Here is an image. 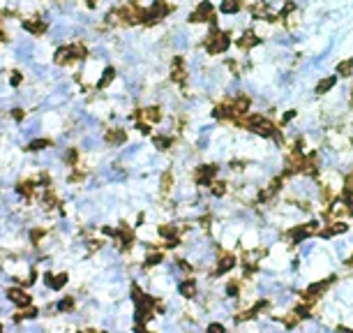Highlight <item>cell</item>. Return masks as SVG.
Masks as SVG:
<instances>
[{
  "mask_svg": "<svg viewBox=\"0 0 353 333\" xmlns=\"http://www.w3.org/2000/svg\"><path fill=\"white\" fill-rule=\"evenodd\" d=\"M86 53H88L86 51V46H83L81 42H76V44H69V46L58 49L53 61L58 63V65H67V63H74V61H79V58H86Z\"/></svg>",
  "mask_w": 353,
  "mask_h": 333,
  "instance_id": "6da1fadb",
  "label": "cell"
},
{
  "mask_svg": "<svg viewBox=\"0 0 353 333\" xmlns=\"http://www.w3.org/2000/svg\"><path fill=\"white\" fill-rule=\"evenodd\" d=\"M229 35L222 31L217 33H210L208 37H206V51L210 53V56H217V53H224L226 49H229Z\"/></svg>",
  "mask_w": 353,
  "mask_h": 333,
  "instance_id": "7a4b0ae2",
  "label": "cell"
},
{
  "mask_svg": "<svg viewBox=\"0 0 353 333\" xmlns=\"http://www.w3.org/2000/svg\"><path fill=\"white\" fill-rule=\"evenodd\" d=\"M332 282H335V275H330L328 280H321V282H314V285H309V287L305 289V294H302V301H309V303L319 301V299L325 294V289L330 287Z\"/></svg>",
  "mask_w": 353,
  "mask_h": 333,
  "instance_id": "3957f363",
  "label": "cell"
},
{
  "mask_svg": "<svg viewBox=\"0 0 353 333\" xmlns=\"http://www.w3.org/2000/svg\"><path fill=\"white\" fill-rule=\"evenodd\" d=\"M169 12H171V5H169V2H164V0H155V2H152V7L146 12V23L159 21V19H164Z\"/></svg>",
  "mask_w": 353,
  "mask_h": 333,
  "instance_id": "277c9868",
  "label": "cell"
},
{
  "mask_svg": "<svg viewBox=\"0 0 353 333\" xmlns=\"http://www.w3.org/2000/svg\"><path fill=\"white\" fill-rule=\"evenodd\" d=\"M215 19V7H212V2H199V7L194 9V14L189 16V21L192 23H206Z\"/></svg>",
  "mask_w": 353,
  "mask_h": 333,
  "instance_id": "5b68a950",
  "label": "cell"
},
{
  "mask_svg": "<svg viewBox=\"0 0 353 333\" xmlns=\"http://www.w3.org/2000/svg\"><path fill=\"white\" fill-rule=\"evenodd\" d=\"M316 232V222H305V225H298V227H293V229H289L286 232V236L289 238H293L295 243H300V241H305L307 236H312Z\"/></svg>",
  "mask_w": 353,
  "mask_h": 333,
  "instance_id": "8992f818",
  "label": "cell"
},
{
  "mask_svg": "<svg viewBox=\"0 0 353 333\" xmlns=\"http://www.w3.org/2000/svg\"><path fill=\"white\" fill-rule=\"evenodd\" d=\"M217 171H219V166L217 165H203V166H199L194 171V176H196V183H201V185H212V178L217 176Z\"/></svg>",
  "mask_w": 353,
  "mask_h": 333,
  "instance_id": "52a82bcc",
  "label": "cell"
},
{
  "mask_svg": "<svg viewBox=\"0 0 353 333\" xmlns=\"http://www.w3.org/2000/svg\"><path fill=\"white\" fill-rule=\"evenodd\" d=\"M235 264H238L235 255H222V257L217 259V266H215V275H224V273H229L231 268H235Z\"/></svg>",
  "mask_w": 353,
  "mask_h": 333,
  "instance_id": "ba28073f",
  "label": "cell"
},
{
  "mask_svg": "<svg viewBox=\"0 0 353 333\" xmlns=\"http://www.w3.org/2000/svg\"><path fill=\"white\" fill-rule=\"evenodd\" d=\"M113 236H116V238L120 241V245H122L125 250H127L129 245H132V241H134V234H132V229H129L127 225H120V227L113 232Z\"/></svg>",
  "mask_w": 353,
  "mask_h": 333,
  "instance_id": "9c48e42d",
  "label": "cell"
},
{
  "mask_svg": "<svg viewBox=\"0 0 353 333\" xmlns=\"http://www.w3.org/2000/svg\"><path fill=\"white\" fill-rule=\"evenodd\" d=\"M7 296H9V301H14L16 305H21V308H26V305H30L32 303V299L23 289H16V287H12V289H7Z\"/></svg>",
  "mask_w": 353,
  "mask_h": 333,
  "instance_id": "30bf717a",
  "label": "cell"
},
{
  "mask_svg": "<svg viewBox=\"0 0 353 333\" xmlns=\"http://www.w3.org/2000/svg\"><path fill=\"white\" fill-rule=\"evenodd\" d=\"M180 294L185 296V299H194L196 296V289H199V282L194 280V278H185V280L180 282Z\"/></svg>",
  "mask_w": 353,
  "mask_h": 333,
  "instance_id": "8fae6325",
  "label": "cell"
},
{
  "mask_svg": "<svg viewBox=\"0 0 353 333\" xmlns=\"http://www.w3.org/2000/svg\"><path fill=\"white\" fill-rule=\"evenodd\" d=\"M259 39H261V37H259L254 31H249V33H245V35L238 39V46H240V49H247V51H254V46L259 44Z\"/></svg>",
  "mask_w": 353,
  "mask_h": 333,
  "instance_id": "7c38bea8",
  "label": "cell"
},
{
  "mask_svg": "<svg viewBox=\"0 0 353 333\" xmlns=\"http://www.w3.org/2000/svg\"><path fill=\"white\" fill-rule=\"evenodd\" d=\"M125 139H127V134H125V130H120V128H111V130H106V144L118 146V144H125Z\"/></svg>",
  "mask_w": 353,
  "mask_h": 333,
  "instance_id": "4fadbf2b",
  "label": "cell"
},
{
  "mask_svg": "<svg viewBox=\"0 0 353 333\" xmlns=\"http://www.w3.org/2000/svg\"><path fill=\"white\" fill-rule=\"evenodd\" d=\"M346 229H349V225L344 220H332V222H328V227L323 229V236H337L342 232H346Z\"/></svg>",
  "mask_w": 353,
  "mask_h": 333,
  "instance_id": "5bb4252c",
  "label": "cell"
},
{
  "mask_svg": "<svg viewBox=\"0 0 353 333\" xmlns=\"http://www.w3.org/2000/svg\"><path fill=\"white\" fill-rule=\"evenodd\" d=\"M171 79H173L176 83H182V81H185V65H182V58H176V61H173Z\"/></svg>",
  "mask_w": 353,
  "mask_h": 333,
  "instance_id": "9a60e30c",
  "label": "cell"
},
{
  "mask_svg": "<svg viewBox=\"0 0 353 333\" xmlns=\"http://www.w3.org/2000/svg\"><path fill=\"white\" fill-rule=\"evenodd\" d=\"M65 282H67V275L60 273V275H51V273H46V285L51 289H62L65 287Z\"/></svg>",
  "mask_w": 353,
  "mask_h": 333,
  "instance_id": "2e32d148",
  "label": "cell"
},
{
  "mask_svg": "<svg viewBox=\"0 0 353 333\" xmlns=\"http://www.w3.org/2000/svg\"><path fill=\"white\" fill-rule=\"evenodd\" d=\"M23 26H26V31L32 33V35H44V33H46V23L37 21V19H32V21H26Z\"/></svg>",
  "mask_w": 353,
  "mask_h": 333,
  "instance_id": "e0dca14e",
  "label": "cell"
},
{
  "mask_svg": "<svg viewBox=\"0 0 353 333\" xmlns=\"http://www.w3.org/2000/svg\"><path fill=\"white\" fill-rule=\"evenodd\" d=\"M141 116L148 123H157V121H162V109H157V106H148V109H143L141 111Z\"/></svg>",
  "mask_w": 353,
  "mask_h": 333,
  "instance_id": "ac0fdd59",
  "label": "cell"
},
{
  "mask_svg": "<svg viewBox=\"0 0 353 333\" xmlns=\"http://www.w3.org/2000/svg\"><path fill=\"white\" fill-rule=\"evenodd\" d=\"M293 312L298 315L300 319H307V317H312V303L309 301H302V303H298L295 308H293Z\"/></svg>",
  "mask_w": 353,
  "mask_h": 333,
  "instance_id": "d6986e66",
  "label": "cell"
},
{
  "mask_svg": "<svg viewBox=\"0 0 353 333\" xmlns=\"http://www.w3.org/2000/svg\"><path fill=\"white\" fill-rule=\"evenodd\" d=\"M332 86H335V76H323L319 86H316V93L319 95H325L328 91H332Z\"/></svg>",
  "mask_w": 353,
  "mask_h": 333,
  "instance_id": "ffe728a7",
  "label": "cell"
},
{
  "mask_svg": "<svg viewBox=\"0 0 353 333\" xmlns=\"http://www.w3.org/2000/svg\"><path fill=\"white\" fill-rule=\"evenodd\" d=\"M113 76H116V69H113V67H106L104 72H102V76H99V81H97V88H99V91H102V88H106V86L113 81Z\"/></svg>",
  "mask_w": 353,
  "mask_h": 333,
  "instance_id": "44dd1931",
  "label": "cell"
},
{
  "mask_svg": "<svg viewBox=\"0 0 353 333\" xmlns=\"http://www.w3.org/2000/svg\"><path fill=\"white\" fill-rule=\"evenodd\" d=\"M242 7V0H222V12L226 14H235Z\"/></svg>",
  "mask_w": 353,
  "mask_h": 333,
  "instance_id": "7402d4cb",
  "label": "cell"
},
{
  "mask_svg": "<svg viewBox=\"0 0 353 333\" xmlns=\"http://www.w3.org/2000/svg\"><path fill=\"white\" fill-rule=\"evenodd\" d=\"M19 195H23L26 199H30L32 197V192H35V181H23V183H19Z\"/></svg>",
  "mask_w": 353,
  "mask_h": 333,
  "instance_id": "603a6c76",
  "label": "cell"
},
{
  "mask_svg": "<svg viewBox=\"0 0 353 333\" xmlns=\"http://www.w3.org/2000/svg\"><path fill=\"white\" fill-rule=\"evenodd\" d=\"M353 72V58H346V61H342L337 65V74L339 76H351Z\"/></svg>",
  "mask_w": 353,
  "mask_h": 333,
  "instance_id": "cb8c5ba5",
  "label": "cell"
},
{
  "mask_svg": "<svg viewBox=\"0 0 353 333\" xmlns=\"http://www.w3.org/2000/svg\"><path fill=\"white\" fill-rule=\"evenodd\" d=\"M159 234L166 236V241H169V238H178V227H173V225H162V227H159Z\"/></svg>",
  "mask_w": 353,
  "mask_h": 333,
  "instance_id": "d4e9b609",
  "label": "cell"
},
{
  "mask_svg": "<svg viewBox=\"0 0 353 333\" xmlns=\"http://www.w3.org/2000/svg\"><path fill=\"white\" fill-rule=\"evenodd\" d=\"M226 294H229V296H238V294H240V280L231 278V280H229V285H226Z\"/></svg>",
  "mask_w": 353,
  "mask_h": 333,
  "instance_id": "484cf974",
  "label": "cell"
},
{
  "mask_svg": "<svg viewBox=\"0 0 353 333\" xmlns=\"http://www.w3.org/2000/svg\"><path fill=\"white\" fill-rule=\"evenodd\" d=\"M46 146H51V139H35V141H30L28 151H42Z\"/></svg>",
  "mask_w": 353,
  "mask_h": 333,
  "instance_id": "4316f807",
  "label": "cell"
},
{
  "mask_svg": "<svg viewBox=\"0 0 353 333\" xmlns=\"http://www.w3.org/2000/svg\"><path fill=\"white\" fill-rule=\"evenodd\" d=\"M44 206L46 208H56V206H58V199H56V195H53L51 190L44 192Z\"/></svg>",
  "mask_w": 353,
  "mask_h": 333,
  "instance_id": "83f0119b",
  "label": "cell"
},
{
  "mask_svg": "<svg viewBox=\"0 0 353 333\" xmlns=\"http://www.w3.org/2000/svg\"><path fill=\"white\" fill-rule=\"evenodd\" d=\"M74 308V299L72 296H67V299H62L60 303H58V310L60 312H67V310H72Z\"/></svg>",
  "mask_w": 353,
  "mask_h": 333,
  "instance_id": "f1b7e54d",
  "label": "cell"
},
{
  "mask_svg": "<svg viewBox=\"0 0 353 333\" xmlns=\"http://www.w3.org/2000/svg\"><path fill=\"white\" fill-rule=\"evenodd\" d=\"M254 33L259 37H268V35H270V26H268V23H256Z\"/></svg>",
  "mask_w": 353,
  "mask_h": 333,
  "instance_id": "f546056e",
  "label": "cell"
},
{
  "mask_svg": "<svg viewBox=\"0 0 353 333\" xmlns=\"http://www.w3.org/2000/svg\"><path fill=\"white\" fill-rule=\"evenodd\" d=\"M162 259H164V255H162V252H152V255H148V259H146V266L162 264Z\"/></svg>",
  "mask_w": 353,
  "mask_h": 333,
  "instance_id": "4dcf8cb0",
  "label": "cell"
},
{
  "mask_svg": "<svg viewBox=\"0 0 353 333\" xmlns=\"http://www.w3.org/2000/svg\"><path fill=\"white\" fill-rule=\"evenodd\" d=\"M155 146H157L159 151H166L171 146V139L169 136H155Z\"/></svg>",
  "mask_w": 353,
  "mask_h": 333,
  "instance_id": "1f68e13d",
  "label": "cell"
},
{
  "mask_svg": "<svg viewBox=\"0 0 353 333\" xmlns=\"http://www.w3.org/2000/svg\"><path fill=\"white\" fill-rule=\"evenodd\" d=\"M226 192V183L219 181V183H212V195H217V197H222Z\"/></svg>",
  "mask_w": 353,
  "mask_h": 333,
  "instance_id": "d6a6232c",
  "label": "cell"
},
{
  "mask_svg": "<svg viewBox=\"0 0 353 333\" xmlns=\"http://www.w3.org/2000/svg\"><path fill=\"white\" fill-rule=\"evenodd\" d=\"M171 185H173V176L166 171V174L162 176V190H164V192H169V190H171Z\"/></svg>",
  "mask_w": 353,
  "mask_h": 333,
  "instance_id": "836d02e7",
  "label": "cell"
},
{
  "mask_svg": "<svg viewBox=\"0 0 353 333\" xmlns=\"http://www.w3.org/2000/svg\"><path fill=\"white\" fill-rule=\"evenodd\" d=\"M65 160H67V165H72V166L76 165V151L74 148H69V151L65 153Z\"/></svg>",
  "mask_w": 353,
  "mask_h": 333,
  "instance_id": "e575fe53",
  "label": "cell"
},
{
  "mask_svg": "<svg viewBox=\"0 0 353 333\" xmlns=\"http://www.w3.org/2000/svg\"><path fill=\"white\" fill-rule=\"evenodd\" d=\"M206 333H226V329H224V326H222V324H210V326H208V331H206Z\"/></svg>",
  "mask_w": 353,
  "mask_h": 333,
  "instance_id": "d590c367",
  "label": "cell"
},
{
  "mask_svg": "<svg viewBox=\"0 0 353 333\" xmlns=\"http://www.w3.org/2000/svg\"><path fill=\"white\" fill-rule=\"evenodd\" d=\"M30 236H32V241L37 243V238H39V236H44V229H35V232H32Z\"/></svg>",
  "mask_w": 353,
  "mask_h": 333,
  "instance_id": "8d00e7d4",
  "label": "cell"
},
{
  "mask_svg": "<svg viewBox=\"0 0 353 333\" xmlns=\"http://www.w3.org/2000/svg\"><path fill=\"white\" fill-rule=\"evenodd\" d=\"M12 116H14L16 121H21V118H23V111H21V109H16V111H12Z\"/></svg>",
  "mask_w": 353,
  "mask_h": 333,
  "instance_id": "74e56055",
  "label": "cell"
},
{
  "mask_svg": "<svg viewBox=\"0 0 353 333\" xmlns=\"http://www.w3.org/2000/svg\"><path fill=\"white\" fill-rule=\"evenodd\" d=\"M16 83H21V74H14V76H12V86H16Z\"/></svg>",
  "mask_w": 353,
  "mask_h": 333,
  "instance_id": "f35d334b",
  "label": "cell"
},
{
  "mask_svg": "<svg viewBox=\"0 0 353 333\" xmlns=\"http://www.w3.org/2000/svg\"><path fill=\"white\" fill-rule=\"evenodd\" d=\"M346 266H349V268H353V255L349 259H346Z\"/></svg>",
  "mask_w": 353,
  "mask_h": 333,
  "instance_id": "ab89813d",
  "label": "cell"
},
{
  "mask_svg": "<svg viewBox=\"0 0 353 333\" xmlns=\"http://www.w3.org/2000/svg\"><path fill=\"white\" fill-rule=\"evenodd\" d=\"M81 333H97V331H81Z\"/></svg>",
  "mask_w": 353,
  "mask_h": 333,
  "instance_id": "60d3db41",
  "label": "cell"
},
{
  "mask_svg": "<svg viewBox=\"0 0 353 333\" xmlns=\"http://www.w3.org/2000/svg\"><path fill=\"white\" fill-rule=\"evenodd\" d=\"M351 144H353V139H351Z\"/></svg>",
  "mask_w": 353,
  "mask_h": 333,
  "instance_id": "b9f144b4",
  "label": "cell"
}]
</instances>
